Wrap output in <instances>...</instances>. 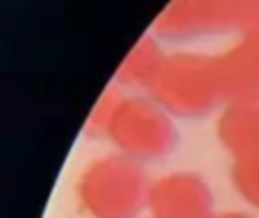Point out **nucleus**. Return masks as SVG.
<instances>
[{
  "label": "nucleus",
  "instance_id": "obj_2",
  "mask_svg": "<svg viewBox=\"0 0 259 218\" xmlns=\"http://www.w3.org/2000/svg\"><path fill=\"white\" fill-rule=\"evenodd\" d=\"M173 118H200L225 105L218 55L175 50L168 53L148 93Z\"/></svg>",
  "mask_w": 259,
  "mask_h": 218
},
{
  "label": "nucleus",
  "instance_id": "obj_9",
  "mask_svg": "<svg viewBox=\"0 0 259 218\" xmlns=\"http://www.w3.org/2000/svg\"><path fill=\"white\" fill-rule=\"evenodd\" d=\"M123 96H125V91L119 89L116 84L107 87L103 91V96L96 100V105L91 107L87 123H84V132L89 136H93V139H105L111 118H114V112H116V107H119Z\"/></svg>",
  "mask_w": 259,
  "mask_h": 218
},
{
  "label": "nucleus",
  "instance_id": "obj_3",
  "mask_svg": "<svg viewBox=\"0 0 259 218\" xmlns=\"http://www.w3.org/2000/svg\"><path fill=\"white\" fill-rule=\"evenodd\" d=\"M150 184L143 164L111 152L84 166L75 193L91 218H139L148 211Z\"/></svg>",
  "mask_w": 259,
  "mask_h": 218
},
{
  "label": "nucleus",
  "instance_id": "obj_8",
  "mask_svg": "<svg viewBox=\"0 0 259 218\" xmlns=\"http://www.w3.org/2000/svg\"><path fill=\"white\" fill-rule=\"evenodd\" d=\"M166 57L168 53L164 50L162 41L152 32L143 34L119 64L114 84L125 93H150Z\"/></svg>",
  "mask_w": 259,
  "mask_h": 218
},
{
  "label": "nucleus",
  "instance_id": "obj_1",
  "mask_svg": "<svg viewBox=\"0 0 259 218\" xmlns=\"http://www.w3.org/2000/svg\"><path fill=\"white\" fill-rule=\"evenodd\" d=\"M259 30V0H168L150 25L162 44H196Z\"/></svg>",
  "mask_w": 259,
  "mask_h": 218
},
{
  "label": "nucleus",
  "instance_id": "obj_5",
  "mask_svg": "<svg viewBox=\"0 0 259 218\" xmlns=\"http://www.w3.org/2000/svg\"><path fill=\"white\" fill-rule=\"evenodd\" d=\"M148 214L150 218H214L212 189L198 173H168L150 184Z\"/></svg>",
  "mask_w": 259,
  "mask_h": 218
},
{
  "label": "nucleus",
  "instance_id": "obj_10",
  "mask_svg": "<svg viewBox=\"0 0 259 218\" xmlns=\"http://www.w3.org/2000/svg\"><path fill=\"white\" fill-rule=\"evenodd\" d=\"M232 187L259 214V164L232 166Z\"/></svg>",
  "mask_w": 259,
  "mask_h": 218
},
{
  "label": "nucleus",
  "instance_id": "obj_11",
  "mask_svg": "<svg viewBox=\"0 0 259 218\" xmlns=\"http://www.w3.org/2000/svg\"><path fill=\"white\" fill-rule=\"evenodd\" d=\"M214 218H257L248 214V211H223V214H214Z\"/></svg>",
  "mask_w": 259,
  "mask_h": 218
},
{
  "label": "nucleus",
  "instance_id": "obj_4",
  "mask_svg": "<svg viewBox=\"0 0 259 218\" xmlns=\"http://www.w3.org/2000/svg\"><path fill=\"white\" fill-rule=\"evenodd\" d=\"M105 139L114 145V152L139 164H150L175 150L180 132L175 118L148 93H125Z\"/></svg>",
  "mask_w": 259,
  "mask_h": 218
},
{
  "label": "nucleus",
  "instance_id": "obj_6",
  "mask_svg": "<svg viewBox=\"0 0 259 218\" xmlns=\"http://www.w3.org/2000/svg\"><path fill=\"white\" fill-rule=\"evenodd\" d=\"M216 139L234 166L259 164V100L225 102L216 118Z\"/></svg>",
  "mask_w": 259,
  "mask_h": 218
},
{
  "label": "nucleus",
  "instance_id": "obj_7",
  "mask_svg": "<svg viewBox=\"0 0 259 218\" xmlns=\"http://www.w3.org/2000/svg\"><path fill=\"white\" fill-rule=\"evenodd\" d=\"M225 102L259 100V30L239 37L218 55Z\"/></svg>",
  "mask_w": 259,
  "mask_h": 218
}]
</instances>
